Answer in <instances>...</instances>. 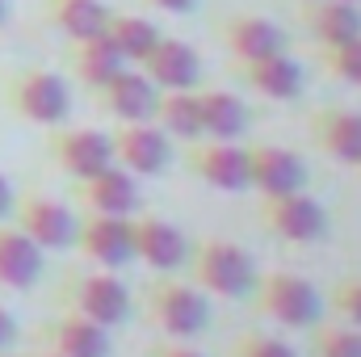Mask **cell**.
I'll list each match as a JSON object with an SVG mask.
<instances>
[{"instance_id": "4", "label": "cell", "mask_w": 361, "mask_h": 357, "mask_svg": "<svg viewBox=\"0 0 361 357\" xmlns=\"http://www.w3.org/2000/svg\"><path fill=\"white\" fill-rule=\"evenodd\" d=\"M109 147H114V164L126 169L130 177H160L173 164V139L156 122H118Z\"/></svg>"}, {"instance_id": "11", "label": "cell", "mask_w": 361, "mask_h": 357, "mask_svg": "<svg viewBox=\"0 0 361 357\" xmlns=\"http://www.w3.org/2000/svg\"><path fill=\"white\" fill-rule=\"evenodd\" d=\"M72 311L89 315L101 328H114L130 315V290L122 277H114V269L109 273H85L80 282H72Z\"/></svg>"}, {"instance_id": "40", "label": "cell", "mask_w": 361, "mask_h": 357, "mask_svg": "<svg viewBox=\"0 0 361 357\" xmlns=\"http://www.w3.org/2000/svg\"><path fill=\"white\" fill-rule=\"evenodd\" d=\"M357 169H361V164H357Z\"/></svg>"}, {"instance_id": "19", "label": "cell", "mask_w": 361, "mask_h": 357, "mask_svg": "<svg viewBox=\"0 0 361 357\" xmlns=\"http://www.w3.org/2000/svg\"><path fill=\"white\" fill-rule=\"evenodd\" d=\"M302 21H307L311 38L324 51L345 47L349 38L361 34V13H357V4H349V0H315V4L302 8Z\"/></svg>"}, {"instance_id": "24", "label": "cell", "mask_w": 361, "mask_h": 357, "mask_svg": "<svg viewBox=\"0 0 361 357\" xmlns=\"http://www.w3.org/2000/svg\"><path fill=\"white\" fill-rule=\"evenodd\" d=\"M105 38L114 42V51H118L126 63L139 68L164 34H160V25L147 21L143 13H109V21H105Z\"/></svg>"}, {"instance_id": "25", "label": "cell", "mask_w": 361, "mask_h": 357, "mask_svg": "<svg viewBox=\"0 0 361 357\" xmlns=\"http://www.w3.org/2000/svg\"><path fill=\"white\" fill-rule=\"evenodd\" d=\"M152 122L180 143H197L202 139V109H197V92L193 89H164L156 101Z\"/></svg>"}, {"instance_id": "28", "label": "cell", "mask_w": 361, "mask_h": 357, "mask_svg": "<svg viewBox=\"0 0 361 357\" xmlns=\"http://www.w3.org/2000/svg\"><path fill=\"white\" fill-rule=\"evenodd\" d=\"M315 353L319 357H361L357 328H319L315 332Z\"/></svg>"}, {"instance_id": "23", "label": "cell", "mask_w": 361, "mask_h": 357, "mask_svg": "<svg viewBox=\"0 0 361 357\" xmlns=\"http://www.w3.org/2000/svg\"><path fill=\"white\" fill-rule=\"evenodd\" d=\"M315 139H319V147L332 160L361 164V114L357 109H324L315 118Z\"/></svg>"}, {"instance_id": "26", "label": "cell", "mask_w": 361, "mask_h": 357, "mask_svg": "<svg viewBox=\"0 0 361 357\" xmlns=\"http://www.w3.org/2000/svg\"><path fill=\"white\" fill-rule=\"evenodd\" d=\"M72 68H76V76L89 89H101V85H109L126 68V59L114 51V42L105 34H92V38H76L72 42Z\"/></svg>"}, {"instance_id": "35", "label": "cell", "mask_w": 361, "mask_h": 357, "mask_svg": "<svg viewBox=\"0 0 361 357\" xmlns=\"http://www.w3.org/2000/svg\"><path fill=\"white\" fill-rule=\"evenodd\" d=\"M13 202H17V193H13V185H8V177L0 173V219L13 210Z\"/></svg>"}, {"instance_id": "15", "label": "cell", "mask_w": 361, "mask_h": 357, "mask_svg": "<svg viewBox=\"0 0 361 357\" xmlns=\"http://www.w3.org/2000/svg\"><path fill=\"white\" fill-rule=\"evenodd\" d=\"M76 185H80V202H85L89 214H122V219H130L139 210V181L126 169H118V164L101 169L89 181H76Z\"/></svg>"}, {"instance_id": "13", "label": "cell", "mask_w": 361, "mask_h": 357, "mask_svg": "<svg viewBox=\"0 0 361 357\" xmlns=\"http://www.w3.org/2000/svg\"><path fill=\"white\" fill-rule=\"evenodd\" d=\"M51 156H55V164H59L68 177H76V181H89V177H97L101 169L114 164L109 135L89 131V126H80V131H59V135L51 139Z\"/></svg>"}, {"instance_id": "2", "label": "cell", "mask_w": 361, "mask_h": 357, "mask_svg": "<svg viewBox=\"0 0 361 357\" xmlns=\"http://www.w3.org/2000/svg\"><path fill=\"white\" fill-rule=\"evenodd\" d=\"M147 315L152 324L173 337V341H193L197 332H206L210 324V298L180 277H160L147 294Z\"/></svg>"}, {"instance_id": "20", "label": "cell", "mask_w": 361, "mask_h": 357, "mask_svg": "<svg viewBox=\"0 0 361 357\" xmlns=\"http://www.w3.org/2000/svg\"><path fill=\"white\" fill-rule=\"evenodd\" d=\"M240 68H244L248 89L261 92V97H269V101H294V97L302 92V63L290 59L286 51L265 55V59H257V63H240Z\"/></svg>"}, {"instance_id": "32", "label": "cell", "mask_w": 361, "mask_h": 357, "mask_svg": "<svg viewBox=\"0 0 361 357\" xmlns=\"http://www.w3.org/2000/svg\"><path fill=\"white\" fill-rule=\"evenodd\" d=\"M152 357H206V353H197V349L185 345V341H160V345L152 349Z\"/></svg>"}, {"instance_id": "8", "label": "cell", "mask_w": 361, "mask_h": 357, "mask_svg": "<svg viewBox=\"0 0 361 357\" xmlns=\"http://www.w3.org/2000/svg\"><path fill=\"white\" fill-rule=\"evenodd\" d=\"M135 219V214H130ZM130 219L122 214H89L85 223H76V244L101 269H122L126 261H135V231Z\"/></svg>"}, {"instance_id": "30", "label": "cell", "mask_w": 361, "mask_h": 357, "mask_svg": "<svg viewBox=\"0 0 361 357\" xmlns=\"http://www.w3.org/2000/svg\"><path fill=\"white\" fill-rule=\"evenodd\" d=\"M231 357H298L286 341H277V337H265V332H244L240 341H235V349Z\"/></svg>"}, {"instance_id": "7", "label": "cell", "mask_w": 361, "mask_h": 357, "mask_svg": "<svg viewBox=\"0 0 361 357\" xmlns=\"http://www.w3.org/2000/svg\"><path fill=\"white\" fill-rule=\"evenodd\" d=\"M17 210V227L42 248V253H59V248H72L76 244V214L55 202V198H42V193H25L13 202Z\"/></svg>"}, {"instance_id": "21", "label": "cell", "mask_w": 361, "mask_h": 357, "mask_svg": "<svg viewBox=\"0 0 361 357\" xmlns=\"http://www.w3.org/2000/svg\"><path fill=\"white\" fill-rule=\"evenodd\" d=\"M47 341L59 357H109V328L92 324L80 311H63Z\"/></svg>"}, {"instance_id": "6", "label": "cell", "mask_w": 361, "mask_h": 357, "mask_svg": "<svg viewBox=\"0 0 361 357\" xmlns=\"http://www.w3.org/2000/svg\"><path fill=\"white\" fill-rule=\"evenodd\" d=\"M261 214H265V227L277 240H286V244H315L328 231V210L307 189L281 193V198H265Z\"/></svg>"}, {"instance_id": "38", "label": "cell", "mask_w": 361, "mask_h": 357, "mask_svg": "<svg viewBox=\"0 0 361 357\" xmlns=\"http://www.w3.org/2000/svg\"><path fill=\"white\" fill-rule=\"evenodd\" d=\"M349 4H361V0H349Z\"/></svg>"}, {"instance_id": "12", "label": "cell", "mask_w": 361, "mask_h": 357, "mask_svg": "<svg viewBox=\"0 0 361 357\" xmlns=\"http://www.w3.org/2000/svg\"><path fill=\"white\" fill-rule=\"evenodd\" d=\"M248 185L261 189L265 198L298 193V189H307V164L290 147H265V143L248 147Z\"/></svg>"}, {"instance_id": "14", "label": "cell", "mask_w": 361, "mask_h": 357, "mask_svg": "<svg viewBox=\"0 0 361 357\" xmlns=\"http://www.w3.org/2000/svg\"><path fill=\"white\" fill-rule=\"evenodd\" d=\"M101 101H105V109L118 118V122H152V114H156V101H160V89L147 80V72L143 68H122L109 85H101Z\"/></svg>"}, {"instance_id": "16", "label": "cell", "mask_w": 361, "mask_h": 357, "mask_svg": "<svg viewBox=\"0 0 361 357\" xmlns=\"http://www.w3.org/2000/svg\"><path fill=\"white\" fill-rule=\"evenodd\" d=\"M139 68L147 72V80L160 92L164 89H193L197 76H202L197 51H193L189 42H180V38H160V42L152 47V55H147Z\"/></svg>"}, {"instance_id": "1", "label": "cell", "mask_w": 361, "mask_h": 357, "mask_svg": "<svg viewBox=\"0 0 361 357\" xmlns=\"http://www.w3.org/2000/svg\"><path fill=\"white\" fill-rule=\"evenodd\" d=\"M193 265V286L206 298H244L257 286V265L248 257V248H240L227 236H210L193 248L189 257Z\"/></svg>"}, {"instance_id": "36", "label": "cell", "mask_w": 361, "mask_h": 357, "mask_svg": "<svg viewBox=\"0 0 361 357\" xmlns=\"http://www.w3.org/2000/svg\"><path fill=\"white\" fill-rule=\"evenodd\" d=\"M4 17H8V0H0V25H4Z\"/></svg>"}, {"instance_id": "29", "label": "cell", "mask_w": 361, "mask_h": 357, "mask_svg": "<svg viewBox=\"0 0 361 357\" xmlns=\"http://www.w3.org/2000/svg\"><path fill=\"white\" fill-rule=\"evenodd\" d=\"M328 68H332V76H341L345 85H357L361 89V34L349 38L345 47H332V51H328Z\"/></svg>"}, {"instance_id": "17", "label": "cell", "mask_w": 361, "mask_h": 357, "mask_svg": "<svg viewBox=\"0 0 361 357\" xmlns=\"http://www.w3.org/2000/svg\"><path fill=\"white\" fill-rule=\"evenodd\" d=\"M42 269H47V253L21 227H0V286L4 290L38 286Z\"/></svg>"}, {"instance_id": "31", "label": "cell", "mask_w": 361, "mask_h": 357, "mask_svg": "<svg viewBox=\"0 0 361 357\" xmlns=\"http://www.w3.org/2000/svg\"><path fill=\"white\" fill-rule=\"evenodd\" d=\"M332 303H336V311L349 320V328H357V332H361V277L341 282V286H336V294H332Z\"/></svg>"}, {"instance_id": "3", "label": "cell", "mask_w": 361, "mask_h": 357, "mask_svg": "<svg viewBox=\"0 0 361 357\" xmlns=\"http://www.w3.org/2000/svg\"><path fill=\"white\" fill-rule=\"evenodd\" d=\"M257 303H261V311L277 320L281 328H315L319 324V311H324V298H319V290L307 282V277H298V273H265V282H261V290H257Z\"/></svg>"}, {"instance_id": "37", "label": "cell", "mask_w": 361, "mask_h": 357, "mask_svg": "<svg viewBox=\"0 0 361 357\" xmlns=\"http://www.w3.org/2000/svg\"><path fill=\"white\" fill-rule=\"evenodd\" d=\"M38 357H59V353H55V349H47V353H38Z\"/></svg>"}, {"instance_id": "33", "label": "cell", "mask_w": 361, "mask_h": 357, "mask_svg": "<svg viewBox=\"0 0 361 357\" xmlns=\"http://www.w3.org/2000/svg\"><path fill=\"white\" fill-rule=\"evenodd\" d=\"M17 332H21V328H17L13 311H8V307H0V353H4V349H8V345L17 341Z\"/></svg>"}, {"instance_id": "34", "label": "cell", "mask_w": 361, "mask_h": 357, "mask_svg": "<svg viewBox=\"0 0 361 357\" xmlns=\"http://www.w3.org/2000/svg\"><path fill=\"white\" fill-rule=\"evenodd\" d=\"M147 4H156L164 13H193L197 8V0H147Z\"/></svg>"}, {"instance_id": "39", "label": "cell", "mask_w": 361, "mask_h": 357, "mask_svg": "<svg viewBox=\"0 0 361 357\" xmlns=\"http://www.w3.org/2000/svg\"><path fill=\"white\" fill-rule=\"evenodd\" d=\"M0 357H13V353H0Z\"/></svg>"}, {"instance_id": "9", "label": "cell", "mask_w": 361, "mask_h": 357, "mask_svg": "<svg viewBox=\"0 0 361 357\" xmlns=\"http://www.w3.org/2000/svg\"><path fill=\"white\" fill-rule=\"evenodd\" d=\"M189 164L206 185L223 193L248 189V147H240L235 139H197L189 152Z\"/></svg>"}, {"instance_id": "18", "label": "cell", "mask_w": 361, "mask_h": 357, "mask_svg": "<svg viewBox=\"0 0 361 357\" xmlns=\"http://www.w3.org/2000/svg\"><path fill=\"white\" fill-rule=\"evenodd\" d=\"M223 38L231 47V55L240 63H257L265 55H277L286 51V38H281V25L269 21V17H257V13H240L223 25Z\"/></svg>"}, {"instance_id": "22", "label": "cell", "mask_w": 361, "mask_h": 357, "mask_svg": "<svg viewBox=\"0 0 361 357\" xmlns=\"http://www.w3.org/2000/svg\"><path fill=\"white\" fill-rule=\"evenodd\" d=\"M197 109H202V139H240L252 122L244 97L227 89L197 92Z\"/></svg>"}, {"instance_id": "27", "label": "cell", "mask_w": 361, "mask_h": 357, "mask_svg": "<svg viewBox=\"0 0 361 357\" xmlns=\"http://www.w3.org/2000/svg\"><path fill=\"white\" fill-rule=\"evenodd\" d=\"M47 13L72 42L105 34V21H109V8L101 0H47Z\"/></svg>"}, {"instance_id": "10", "label": "cell", "mask_w": 361, "mask_h": 357, "mask_svg": "<svg viewBox=\"0 0 361 357\" xmlns=\"http://www.w3.org/2000/svg\"><path fill=\"white\" fill-rule=\"evenodd\" d=\"M130 231H135V261L160 269V273H173L189 261V240L177 223L160 214H139L130 219Z\"/></svg>"}, {"instance_id": "5", "label": "cell", "mask_w": 361, "mask_h": 357, "mask_svg": "<svg viewBox=\"0 0 361 357\" xmlns=\"http://www.w3.org/2000/svg\"><path fill=\"white\" fill-rule=\"evenodd\" d=\"M8 101H13V109H17L25 122H34V126H59V122L68 118V109H72L68 85H63L55 72H42V68L17 72L13 85H8Z\"/></svg>"}]
</instances>
